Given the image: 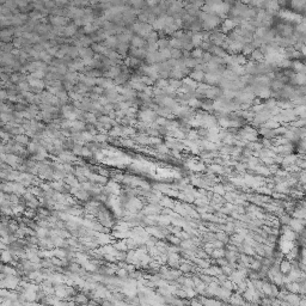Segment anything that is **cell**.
<instances>
[{
  "label": "cell",
  "instance_id": "29",
  "mask_svg": "<svg viewBox=\"0 0 306 306\" xmlns=\"http://www.w3.org/2000/svg\"><path fill=\"white\" fill-rule=\"evenodd\" d=\"M17 141H18L19 144H23V145H27L28 142H29V140H28L27 136L20 135V134H19V136H17Z\"/></svg>",
  "mask_w": 306,
  "mask_h": 306
},
{
  "label": "cell",
  "instance_id": "16",
  "mask_svg": "<svg viewBox=\"0 0 306 306\" xmlns=\"http://www.w3.org/2000/svg\"><path fill=\"white\" fill-rule=\"evenodd\" d=\"M255 50V47L252 45V43H246V45H243V49H242V53H243V55L245 56V55H249V54H251L252 52Z\"/></svg>",
  "mask_w": 306,
  "mask_h": 306
},
{
  "label": "cell",
  "instance_id": "1",
  "mask_svg": "<svg viewBox=\"0 0 306 306\" xmlns=\"http://www.w3.org/2000/svg\"><path fill=\"white\" fill-rule=\"evenodd\" d=\"M289 225L292 227V230L295 231L297 233L304 231V220L303 219H291Z\"/></svg>",
  "mask_w": 306,
  "mask_h": 306
},
{
  "label": "cell",
  "instance_id": "21",
  "mask_svg": "<svg viewBox=\"0 0 306 306\" xmlns=\"http://www.w3.org/2000/svg\"><path fill=\"white\" fill-rule=\"evenodd\" d=\"M170 54H171V59L173 60H180L182 59V50L180 49H170Z\"/></svg>",
  "mask_w": 306,
  "mask_h": 306
},
{
  "label": "cell",
  "instance_id": "22",
  "mask_svg": "<svg viewBox=\"0 0 306 306\" xmlns=\"http://www.w3.org/2000/svg\"><path fill=\"white\" fill-rule=\"evenodd\" d=\"M201 60H202V63H203V65H207V63L212 60V54L208 53V52H203V54L201 56Z\"/></svg>",
  "mask_w": 306,
  "mask_h": 306
},
{
  "label": "cell",
  "instance_id": "15",
  "mask_svg": "<svg viewBox=\"0 0 306 306\" xmlns=\"http://www.w3.org/2000/svg\"><path fill=\"white\" fill-rule=\"evenodd\" d=\"M202 54H203V50L201 48H194L190 52V57H193V59H201Z\"/></svg>",
  "mask_w": 306,
  "mask_h": 306
},
{
  "label": "cell",
  "instance_id": "31",
  "mask_svg": "<svg viewBox=\"0 0 306 306\" xmlns=\"http://www.w3.org/2000/svg\"><path fill=\"white\" fill-rule=\"evenodd\" d=\"M5 96H6V93L4 91H0V98H4Z\"/></svg>",
  "mask_w": 306,
  "mask_h": 306
},
{
  "label": "cell",
  "instance_id": "23",
  "mask_svg": "<svg viewBox=\"0 0 306 306\" xmlns=\"http://www.w3.org/2000/svg\"><path fill=\"white\" fill-rule=\"evenodd\" d=\"M157 86H158V89H166L168 86H169V81H166L165 79H158L157 80V84H155Z\"/></svg>",
  "mask_w": 306,
  "mask_h": 306
},
{
  "label": "cell",
  "instance_id": "18",
  "mask_svg": "<svg viewBox=\"0 0 306 306\" xmlns=\"http://www.w3.org/2000/svg\"><path fill=\"white\" fill-rule=\"evenodd\" d=\"M250 55H251L252 60H255V61H260V62H261L262 60H263V57H264V55L262 54L258 49H255V50H253Z\"/></svg>",
  "mask_w": 306,
  "mask_h": 306
},
{
  "label": "cell",
  "instance_id": "5",
  "mask_svg": "<svg viewBox=\"0 0 306 306\" xmlns=\"http://www.w3.org/2000/svg\"><path fill=\"white\" fill-rule=\"evenodd\" d=\"M189 78L194 81H203V79H205V73L202 72V71H193V72H190Z\"/></svg>",
  "mask_w": 306,
  "mask_h": 306
},
{
  "label": "cell",
  "instance_id": "8",
  "mask_svg": "<svg viewBox=\"0 0 306 306\" xmlns=\"http://www.w3.org/2000/svg\"><path fill=\"white\" fill-rule=\"evenodd\" d=\"M202 43V36L201 32H195L191 35V45H194V48H198Z\"/></svg>",
  "mask_w": 306,
  "mask_h": 306
},
{
  "label": "cell",
  "instance_id": "6",
  "mask_svg": "<svg viewBox=\"0 0 306 306\" xmlns=\"http://www.w3.org/2000/svg\"><path fill=\"white\" fill-rule=\"evenodd\" d=\"M50 23L54 24L55 27H62V25H65L67 23V18L60 17V16H54V17H52V19H50Z\"/></svg>",
  "mask_w": 306,
  "mask_h": 306
},
{
  "label": "cell",
  "instance_id": "26",
  "mask_svg": "<svg viewBox=\"0 0 306 306\" xmlns=\"http://www.w3.org/2000/svg\"><path fill=\"white\" fill-rule=\"evenodd\" d=\"M110 134L113 135V136L121 135L122 134V128H121V127H115V128H113V129L110 130Z\"/></svg>",
  "mask_w": 306,
  "mask_h": 306
},
{
  "label": "cell",
  "instance_id": "28",
  "mask_svg": "<svg viewBox=\"0 0 306 306\" xmlns=\"http://www.w3.org/2000/svg\"><path fill=\"white\" fill-rule=\"evenodd\" d=\"M157 150H158L160 153H168L169 152V148L166 147V145H163V144L157 145Z\"/></svg>",
  "mask_w": 306,
  "mask_h": 306
},
{
  "label": "cell",
  "instance_id": "27",
  "mask_svg": "<svg viewBox=\"0 0 306 306\" xmlns=\"http://www.w3.org/2000/svg\"><path fill=\"white\" fill-rule=\"evenodd\" d=\"M129 274H128V271H127L125 268H121V269L117 270V276L118 278H127Z\"/></svg>",
  "mask_w": 306,
  "mask_h": 306
},
{
  "label": "cell",
  "instance_id": "14",
  "mask_svg": "<svg viewBox=\"0 0 306 306\" xmlns=\"http://www.w3.org/2000/svg\"><path fill=\"white\" fill-rule=\"evenodd\" d=\"M157 45L159 49H170V43H169V40L168 38H159L157 41Z\"/></svg>",
  "mask_w": 306,
  "mask_h": 306
},
{
  "label": "cell",
  "instance_id": "11",
  "mask_svg": "<svg viewBox=\"0 0 306 306\" xmlns=\"http://www.w3.org/2000/svg\"><path fill=\"white\" fill-rule=\"evenodd\" d=\"M291 269H292V264H291L289 262L282 261V263L280 264L279 270H280V273H281V274H287V273L291 271Z\"/></svg>",
  "mask_w": 306,
  "mask_h": 306
},
{
  "label": "cell",
  "instance_id": "19",
  "mask_svg": "<svg viewBox=\"0 0 306 306\" xmlns=\"http://www.w3.org/2000/svg\"><path fill=\"white\" fill-rule=\"evenodd\" d=\"M127 65L129 66V67H138V66H140L141 65V61L140 60H138V59H135V57H128L127 59Z\"/></svg>",
  "mask_w": 306,
  "mask_h": 306
},
{
  "label": "cell",
  "instance_id": "13",
  "mask_svg": "<svg viewBox=\"0 0 306 306\" xmlns=\"http://www.w3.org/2000/svg\"><path fill=\"white\" fill-rule=\"evenodd\" d=\"M75 34H77V27L74 24L65 27V36H74Z\"/></svg>",
  "mask_w": 306,
  "mask_h": 306
},
{
  "label": "cell",
  "instance_id": "7",
  "mask_svg": "<svg viewBox=\"0 0 306 306\" xmlns=\"http://www.w3.org/2000/svg\"><path fill=\"white\" fill-rule=\"evenodd\" d=\"M92 55H93V50L91 48H80L79 49V56L83 57V60L92 59Z\"/></svg>",
  "mask_w": 306,
  "mask_h": 306
},
{
  "label": "cell",
  "instance_id": "4",
  "mask_svg": "<svg viewBox=\"0 0 306 306\" xmlns=\"http://www.w3.org/2000/svg\"><path fill=\"white\" fill-rule=\"evenodd\" d=\"M243 43L242 42H231L230 47H228V52L230 53H240L243 49Z\"/></svg>",
  "mask_w": 306,
  "mask_h": 306
},
{
  "label": "cell",
  "instance_id": "20",
  "mask_svg": "<svg viewBox=\"0 0 306 306\" xmlns=\"http://www.w3.org/2000/svg\"><path fill=\"white\" fill-rule=\"evenodd\" d=\"M286 289H288L292 293H297V292H299V283H298L297 281H294L292 283H288L287 286H286Z\"/></svg>",
  "mask_w": 306,
  "mask_h": 306
},
{
  "label": "cell",
  "instance_id": "17",
  "mask_svg": "<svg viewBox=\"0 0 306 306\" xmlns=\"http://www.w3.org/2000/svg\"><path fill=\"white\" fill-rule=\"evenodd\" d=\"M79 55V49L74 45V47H70L68 48V53H67V56H70V57H72V59H77V56Z\"/></svg>",
  "mask_w": 306,
  "mask_h": 306
},
{
  "label": "cell",
  "instance_id": "10",
  "mask_svg": "<svg viewBox=\"0 0 306 306\" xmlns=\"http://www.w3.org/2000/svg\"><path fill=\"white\" fill-rule=\"evenodd\" d=\"M0 261L2 262V263H10V262L12 261V253L9 251V250H4V251L1 252V255H0Z\"/></svg>",
  "mask_w": 306,
  "mask_h": 306
},
{
  "label": "cell",
  "instance_id": "9",
  "mask_svg": "<svg viewBox=\"0 0 306 306\" xmlns=\"http://www.w3.org/2000/svg\"><path fill=\"white\" fill-rule=\"evenodd\" d=\"M159 40V36H158V32H155V31H152V32H150V35L145 38V41H146V43L147 45H153V43H157V41Z\"/></svg>",
  "mask_w": 306,
  "mask_h": 306
},
{
  "label": "cell",
  "instance_id": "30",
  "mask_svg": "<svg viewBox=\"0 0 306 306\" xmlns=\"http://www.w3.org/2000/svg\"><path fill=\"white\" fill-rule=\"evenodd\" d=\"M180 268H181V270H182V271H184V273H189V271L193 270L191 266H189V264H182Z\"/></svg>",
  "mask_w": 306,
  "mask_h": 306
},
{
  "label": "cell",
  "instance_id": "12",
  "mask_svg": "<svg viewBox=\"0 0 306 306\" xmlns=\"http://www.w3.org/2000/svg\"><path fill=\"white\" fill-rule=\"evenodd\" d=\"M117 53L120 55H125L129 52V45L128 43H118L116 47Z\"/></svg>",
  "mask_w": 306,
  "mask_h": 306
},
{
  "label": "cell",
  "instance_id": "24",
  "mask_svg": "<svg viewBox=\"0 0 306 306\" xmlns=\"http://www.w3.org/2000/svg\"><path fill=\"white\" fill-rule=\"evenodd\" d=\"M159 53L162 55L163 57H164V60H169V59H171V54H170V49H160L159 50Z\"/></svg>",
  "mask_w": 306,
  "mask_h": 306
},
{
  "label": "cell",
  "instance_id": "2",
  "mask_svg": "<svg viewBox=\"0 0 306 306\" xmlns=\"http://www.w3.org/2000/svg\"><path fill=\"white\" fill-rule=\"evenodd\" d=\"M130 45H132V48L139 49V48H144L145 45H146V41H145L142 37L135 35V36H133L132 41H130Z\"/></svg>",
  "mask_w": 306,
  "mask_h": 306
},
{
  "label": "cell",
  "instance_id": "25",
  "mask_svg": "<svg viewBox=\"0 0 306 306\" xmlns=\"http://www.w3.org/2000/svg\"><path fill=\"white\" fill-rule=\"evenodd\" d=\"M144 210V214H153V213H157L158 212V208L154 207V206H150V207L142 209Z\"/></svg>",
  "mask_w": 306,
  "mask_h": 306
},
{
  "label": "cell",
  "instance_id": "3",
  "mask_svg": "<svg viewBox=\"0 0 306 306\" xmlns=\"http://www.w3.org/2000/svg\"><path fill=\"white\" fill-rule=\"evenodd\" d=\"M73 300L75 304H79V305H86L89 303V297L86 294H83V293H77L74 297H73Z\"/></svg>",
  "mask_w": 306,
  "mask_h": 306
}]
</instances>
